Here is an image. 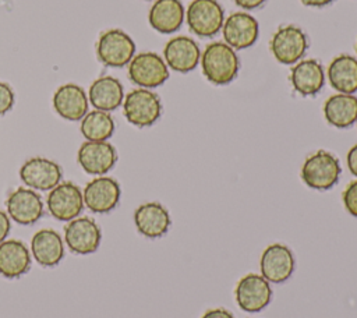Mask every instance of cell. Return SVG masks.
<instances>
[{
	"label": "cell",
	"mask_w": 357,
	"mask_h": 318,
	"mask_svg": "<svg viewBox=\"0 0 357 318\" xmlns=\"http://www.w3.org/2000/svg\"><path fill=\"white\" fill-rule=\"evenodd\" d=\"M201 67L205 78L215 85L231 82L240 70V59L226 42H211L201 53Z\"/></svg>",
	"instance_id": "obj_1"
},
{
	"label": "cell",
	"mask_w": 357,
	"mask_h": 318,
	"mask_svg": "<svg viewBox=\"0 0 357 318\" xmlns=\"http://www.w3.org/2000/svg\"><path fill=\"white\" fill-rule=\"evenodd\" d=\"M340 173L337 158L325 149H318L304 160L300 176L310 188L325 191L337 183Z\"/></svg>",
	"instance_id": "obj_2"
},
{
	"label": "cell",
	"mask_w": 357,
	"mask_h": 318,
	"mask_svg": "<svg viewBox=\"0 0 357 318\" xmlns=\"http://www.w3.org/2000/svg\"><path fill=\"white\" fill-rule=\"evenodd\" d=\"M123 113L132 126L148 127L160 117L162 102L151 89L135 88L124 96Z\"/></svg>",
	"instance_id": "obj_3"
},
{
	"label": "cell",
	"mask_w": 357,
	"mask_h": 318,
	"mask_svg": "<svg viewBox=\"0 0 357 318\" xmlns=\"http://www.w3.org/2000/svg\"><path fill=\"white\" fill-rule=\"evenodd\" d=\"M135 54L132 38L123 29H107L100 33L96 43V56L106 67H124Z\"/></svg>",
	"instance_id": "obj_4"
},
{
	"label": "cell",
	"mask_w": 357,
	"mask_h": 318,
	"mask_svg": "<svg viewBox=\"0 0 357 318\" xmlns=\"http://www.w3.org/2000/svg\"><path fill=\"white\" fill-rule=\"evenodd\" d=\"M272 56L284 66L296 64L308 49V39L301 28L283 25L276 29L269 42Z\"/></svg>",
	"instance_id": "obj_5"
},
{
	"label": "cell",
	"mask_w": 357,
	"mask_h": 318,
	"mask_svg": "<svg viewBox=\"0 0 357 318\" xmlns=\"http://www.w3.org/2000/svg\"><path fill=\"white\" fill-rule=\"evenodd\" d=\"M128 77L139 88H156L169 78V67L155 52L134 54L128 63Z\"/></svg>",
	"instance_id": "obj_6"
},
{
	"label": "cell",
	"mask_w": 357,
	"mask_h": 318,
	"mask_svg": "<svg viewBox=\"0 0 357 318\" xmlns=\"http://www.w3.org/2000/svg\"><path fill=\"white\" fill-rule=\"evenodd\" d=\"M185 21L191 32L208 38L222 29L225 13L216 0H192L185 10Z\"/></svg>",
	"instance_id": "obj_7"
},
{
	"label": "cell",
	"mask_w": 357,
	"mask_h": 318,
	"mask_svg": "<svg viewBox=\"0 0 357 318\" xmlns=\"http://www.w3.org/2000/svg\"><path fill=\"white\" fill-rule=\"evenodd\" d=\"M46 205L53 218L67 222L78 218L84 208V197L78 186L63 181L50 190Z\"/></svg>",
	"instance_id": "obj_8"
},
{
	"label": "cell",
	"mask_w": 357,
	"mask_h": 318,
	"mask_svg": "<svg viewBox=\"0 0 357 318\" xmlns=\"http://www.w3.org/2000/svg\"><path fill=\"white\" fill-rule=\"evenodd\" d=\"M234 296L241 310L258 312L271 303L272 287L262 275L247 273L237 282Z\"/></svg>",
	"instance_id": "obj_9"
},
{
	"label": "cell",
	"mask_w": 357,
	"mask_h": 318,
	"mask_svg": "<svg viewBox=\"0 0 357 318\" xmlns=\"http://www.w3.org/2000/svg\"><path fill=\"white\" fill-rule=\"evenodd\" d=\"M296 268V261L291 250L280 243L268 245L259 259L261 275L269 283H283L287 280Z\"/></svg>",
	"instance_id": "obj_10"
},
{
	"label": "cell",
	"mask_w": 357,
	"mask_h": 318,
	"mask_svg": "<svg viewBox=\"0 0 357 318\" xmlns=\"http://www.w3.org/2000/svg\"><path fill=\"white\" fill-rule=\"evenodd\" d=\"M222 33L225 42L234 50L247 49L257 42L259 24L251 14L245 11H236L225 20Z\"/></svg>",
	"instance_id": "obj_11"
},
{
	"label": "cell",
	"mask_w": 357,
	"mask_h": 318,
	"mask_svg": "<svg viewBox=\"0 0 357 318\" xmlns=\"http://www.w3.org/2000/svg\"><path fill=\"white\" fill-rule=\"evenodd\" d=\"M61 167L50 159L35 156L28 159L20 169L22 183L33 190L47 191L56 187L61 180Z\"/></svg>",
	"instance_id": "obj_12"
},
{
	"label": "cell",
	"mask_w": 357,
	"mask_h": 318,
	"mask_svg": "<svg viewBox=\"0 0 357 318\" xmlns=\"http://www.w3.org/2000/svg\"><path fill=\"white\" fill-rule=\"evenodd\" d=\"M67 247L75 254H92L98 250L102 232L96 222L88 216L75 218L64 227Z\"/></svg>",
	"instance_id": "obj_13"
},
{
	"label": "cell",
	"mask_w": 357,
	"mask_h": 318,
	"mask_svg": "<svg viewBox=\"0 0 357 318\" xmlns=\"http://www.w3.org/2000/svg\"><path fill=\"white\" fill-rule=\"evenodd\" d=\"M79 166L93 176H103L117 162L116 148L107 141H85L77 153Z\"/></svg>",
	"instance_id": "obj_14"
},
{
	"label": "cell",
	"mask_w": 357,
	"mask_h": 318,
	"mask_svg": "<svg viewBox=\"0 0 357 318\" xmlns=\"http://www.w3.org/2000/svg\"><path fill=\"white\" fill-rule=\"evenodd\" d=\"M119 183L107 176H99L91 180L82 192L84 204L95 213H107L114 209L120 201Z\"/></svg>",
	"instance_id": "obj_15"
},
{
	"label": "cell",
	"mask_w": 357,
	"mask_h": 318,
	"mask_svg": "<svg viewBox=\"0 0 357 318\" xmlns=\"http://www.w3.org/2000/svg\"><path fill=\"white\" fill-rule=\"evenodd\" d=\"M6 206L8 216L20 225H32L43 215L42 198L32 188L18 187L14 190L6 201Z\"/></svg>",
	"instance_id": "obj_16"
},
{
	"label": "cell",
	"mask_w": 357,
	"mask_h": 318,
	"mask_svg": "<svg viewBox=\"0 0 357 318\" xmlns=\"http://www.w3.org/2000/svg\"><path fill=\"white\" fill-rule=\"evenodd\" d=\"M163 60L177 73H190L198 66L201 50L194 39L183 35L174 36L165 45Z\"/></svg>",
	"instance_id": "obj_17"
},
{
	"label": "cell",
	"mask_w": 357,
	"mask_h": 318,
	"mask_svg": "<svg viewBox=\"0 0 357 318\" xmlns=\"http://www.w3.org/2000/svg\"><path fill=\"white\" fill-rule=\"evenodd\" d=\"M134 223L142 236L148 238H158L167 233L172 219L162 204L145 202L135 209Z\"/></svg>",
	"instance_id": "obj_18"
},
{
	"label": "cell",
	"mask_w": 357,
	"mask_h": 318,
	"mask_svg": "<svg viewBox=\"0 0 357 318\" xmlns=\"http://www.w3.org/2000/svg\"><path fill=\"white\" fill-rule=\"evenodd\" d=\"M88 95L77 84H64L53 95V107L66 120H81L88 113Z\"/></svg>",
	"instance_id": "obj_19"
},
{
	"label": "cell",
	"mask_w": 357,
	"mask_h": 318,
	"mask_svg": "<svg viewBox=\"0 0 357 318\" xmlns=\"http://www.w3.org/2000/svg\"><path fill=\"white\" fill-rule=\"evenodd\" d=\"M289 80L296 92L303 96H312L322 89L325 74L319 61L315 59H305L297 61L291 67Z\"/></svg>",
	"instance_id": "obj_20"
},
{
	"label": "cell",
	"mask_w": 357,
	"mask_h": 318,
	"mask_svg": "<svg viewBox=\"0 0 357 318\" xmlns=\"http://www.w3.org/2000/svg\"><path fill=\"white\" fill-rule=\"evenodd\" d=\"M185 11L180 0H156L148 14L149 25L159 33H173L184 22Z\"/></svg>",
	"instance_id": "obj_21"
},
{
	"label": "cell",
	"mask_w": 357,
	"mask_h": 318,
	"mask_svg": "<svg viewBox=\"0 0 357 318\" xmlns=\"http://www.w3.org/2000/svg\"><path fill=\"white\" fill-rule=\"evenodd\" d=\"M88 100L96 110H116L124 100L123 85L112 75L99 77L89 86Z\"/></svg>",
	"instance_id": "obj_22"
},
{
	"label": "cell",
	"mask_w": 357,
	"mask_h": 318,
	"mask_svg": "<svg viewBox=\"0 0 357 318\" xmlns=\"http://www.w3.org/2000/svg\"><path fill=\"white\" fill-rule=\"evenodd\" d=\"M31 251L39 265L54 266L64 257L63 238L53 229H40L32 236Z\"/></svg>",
	"instance_id": "obj_23"
},
{
	"label": "cell",
	"mask_w": 357,
	"mask_h": 318,
	"mask_svg": "<svg viewBox=\"0 0 357 318\" xmlns=\"http://www.w3.org/2000/svg\"><path fill=\"white\" fill-rule=\"evenodd\" d=\"M31 254L20 240H4L0 243V275L13 279L28 272Z\"/></svg>",
	"instance_id": "obj_24"
},
{
	"label": "cell",
	"mask_w": 357,
	"mask_h": 318,
	"mask_svg": "<svg viewBox=\"0 0 357 318\" xmlns=\"http://www.w3.org/2000/svg\"><path fill=\"white\" fill-rule=\"evenodd\" d=\"M326 77L339 93L357 92V59L346 53L336 56L328 66Z\"/></svg>",
	"instance_id": "obj_25"
},
{
	"label": "cell",
	"mask_w": 357,
	"mask_h": 318,
	"mask_svg": "<svg viewBox=\"0 0 357 318\" xmlns=\"http://www.w3.org/2000/svg\"><path fill=\"white\" fill-rule=\"evenodd\" d=\"M326 121L336 128H347L357 121V96L353 93H335L324 103Z\"/></svg>",
	"instance_id": "obj_26"
},
{
	"label": "cell",
	"mask_w": 357,
	"mask_h": 318,
	"mask_svg": "<svg viewBox=\"0 0 357 318\" xmlns=\"http://www.w3.org/2000/svg\"><path fill=\"white\" fill-rule=\"evenodd\" d=\"M79 128L86 141H107L114 132V120L109 112L95 109L81 119Z\"/></svg>",
	"instance_id": "obj_27"
},
{
	"label": "cell",
	"mask_w": 357,
	"mask_h": 318,
	"mask_svg": "<svg viewBox=\"0 0 357 318\" xmlns=\"http://www.w3.org/2000/svg\"><path fill=\"white\" fill-rule=\"evenodd\" d=\"M342 199L346 211L351 216L357 218V180L347 184V187L343 191Z\"/></svg>",
	"instance_id": "obj_28"
},
{
	"label": "cell",
	"mask_w": 357,
	"mask_h": 318,
	"mask_svg": "<svg viewBox=\"0 0 357 318\" xmlns=\"http://www.w3.org/2000/svg\"><path fill=\"white\" fill-rule=\"evenodd\" d=\"M13 105H14V92L11 86L0 81V116L11 110Z\"/></svg>",
	"instance_id": "obj_29"
},
{
	"label": "cell",
	"mask_w": 357,
	"mask_h": 318,
	"mask_svg": "<svg viewBox=\"0 0 357 318\" xmlns=\"http://www.w3.org/2000/svg\"><path fill=\"white\" fill-rule=\"evenodd\" d=\"M10 229H11L10 216H8V213H6L4 211L0 209V243H3L6 240V237L10 233Z\"/></svg>",
	"instance_id": "obj_30"
},
{
	"label": "cell",
	"mask_w": 357,
	"mask_h": 318,
	"mask_svg": "<svg viewBox=\"0 0 357 318\" xmlns=\"http://www.w3.org/2000/svg\"><path fill=\"white\" fill-rule=\"evenodd\" d=\"M346 162H347V167H349L350 173L357 177V144L349 149Z\"/></svg>",
	"instance_id": "obj_31"
},
{
	"label": "cell",
	"mask_w": 357,
	"mask_h": 318,
	"mask_svg": "<svg viewBox=\"0 0 357 318\" xmlns=\"http://www.w3.org/2000/svg\"><path fill=\"white\" fill-rule=\"evenodd\" d=\"M201 318H234V315L226 310V308H212V310H208Z\"/></svg>",
	"instance_id": "obj_32"
},
{
	"label": "cell",
	"mask_w": 357,
	"mask_h": 318,
	"mask_svg": "<svg viewBox=\"0 0 357 318\" xmlns=\"http://www.w3.org/2000/svg\"><path fill=\"white\" fill-rule=\"evenodd\" d=\"M240 8L244 10H254L258 8L259 6H262L265 3V0H233Z\"/></svg>",
	"instance_id": "obj_33"
},
{
	"label": "cell",
	"mask_w": 357,
	"mask_h": 318,
	"mask_svg": "<svg viewBox=\"0 0 357 318\" xmlns=\"http://www.w3.org/2000/svg\"><path fill=\"white\" fill-rule=\"evenodd\" d=\"M332 1L333 0H301V3L308 7H325Z\"/></svg>",
	"instance_id": "obj_34"
},
{
	"label": "cell",
	"mask_w": 357,
	"mask_h": 318,
	"mask_svg": "<svg viewBox=\"0 0 357 318\" xmlns=\"http://www.w3.org/2000/svg\"><path fill=\"white\" fill-rule=\"evenodd\" d=\"M356 52H357V43H356Z\"/></svg>",
	"instance_id": "obj_35"
}]
</instances>
